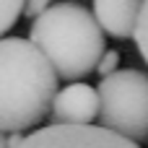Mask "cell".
Returning <instances> with one entry per match:
<instances>
[{"label": "cell", "mask_w": 148, "mask_h": 148, "mask_svg": "<svg viewBox=\"0 0 148 148\" xmlns=\"http://www.w3.org/2000/svg\"><path fill=\"white\" fill-rule=\"evenodd\" d=\"M57 70L31 39L3 36L0 42V127L21 135L36 127L60 94Z\"/></svg>", "instance_id": "6da1fadb"}, {"label": "cell", "mask_w": 148, "mask_h": 148, "mask_svg": "<svg viewBox=\"0 0 148 148\" xmlns=\"http://www.w3.org/2000/svg\"><path fill=\"white\" fill-rule=\"evenodd\" d=\"M29 39L52 62L60 78L81 81L94 73L104 52V29L94 10L78 3H55L31 21Z\"/></svg>", "instance_id": "7a4b0ae2"}, {"label": "cell", "mask_w": 148, "mask_h": 148, "mask_svg": "<svg viewBox=\"0 0 148 148\" xmlns=\"http://www.w3.org/2000/svg\"><path fill=\"white\" fill-rule=\"evenodd\" d=\"M99 127L127 138L133 143L148 140V75L140 70H117L101 78L99 86Z\"/></svg>", "instance_id": "3957f363"}, {"label": "cell", "mask_w": 148, "mask_h": 148, "mask_svg": "<svg viewBox=\"0 0 148 148\" xmlns=\"http://www.w3.org/2000/svg\"><path fill=\"white\" fill-rule=\"evenodd\" d=\"M16 148H140L138 143L120 138L99 125H47L39 127Z\"/></svg>", "instance_id": "277c9868"}, {"label": "cell", "mask_w": 148, "mask_h": 148, "mask_svg": "<svg viewBox=\"0 0 148 148\" xmlns=\"http://www.w3.org/2000/svg\"><path fill=\"white\" fill-rule=\"evenodd\" d=\"M99 117V91L88 83H68L52 104L55 125H91Z\"/></svg>", "instance_id": "5b68a950"}, {"label": "cell", "mask_w": 148, "mask_h": 148, "mask_svg": "<svg viewBox=\"0 0 148 148\" xmlns=\"http://www.w3.org/2000/svg\"><path fill=\"white\" fill-rule=\"evenodd\" d=\"M140 8H143V3H138V0H96L91 5L101 29L109 31L112 36H120V39L135 36Z\"/></svg>", "instance_id": "8992f818"}, {"label": "cell", "mask_w": 148, "mask_h": 148, "mask_svg": "<svg viewBox=\"0 0 148 148\" xmlns=\"http://www.w3.org/2000/svg\"><path fill=\"white\" fill-rule=\"evenodd\" d=\"M23 10H26V5H23L21 0H3V3H0V31L5 34L8 29H13L16 18H18Z\"/></svg>", "instance_id": "52a82bcc"}, {"label": "cell", "mask_w": 148, "mask_h": 148, "mask_svg": "<svg viewBox=\"0 0 148 148\" xmlns=\"http://www.w3.org/2000/svg\"><path fill=\"white\" fill-rule=\"evenodd\" d=\"M135 44H138L140 57L148 62V0L143 3L140 16H138V26H135Z\"/></svg>", "instance_id": "ba28073f"}, {"label": "cell", "mask_w": 148, "mask_h": 148, "mask_svg": "<svg viewBox=\"0 0 148 148\" xmlns=\"http://www.w3.org/2000/svg\"><path fill=\"white\" fill-rule=\"evenodd\" d=\"M117 62H120V52H117V49H109V52L101 57V62H99V68H96V70L101 73V78H109V75H114V73H117V70H114V68H117Z\"/></svg>", "instance_id": "9c48e42d"}, {"label": "cell", "mask_w": 148, "mask_h": 148, "mask_svg": "<svg viewBox=\"0 0 148 148\" xmlns=\"http://www.w3.org/2000/svg\"><path fill=\"white\" fill-rule=\"evenodd\" d=\"M47 8H49L47 0H31V3H26V16H31V21H34V18H39Z\"/></svg>", "instance_id": "30bf717a"}]
</instances>
